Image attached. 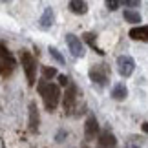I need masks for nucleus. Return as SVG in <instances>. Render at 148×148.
<instances>
[{"label":"nucleus","instance_id":"nucleus-1","mask_svg":"<svg viewBox=\"0 0 148 148\" xmlns=\"http://www.w3.org/2000/svg\"><path fill=\"white\" fill-rule=\"evenodd\" d=\"M37 90H38V93H40L42 99H44V106H46V110L53 112L55 108L59 106V101H60V90H59V86L48 82L46 79H42V81H38Z\"/></svg>","mask_w":148,"mask_h":148},{"label":"nucleus","instance_id":"nucleus-2","mask_svg":"<svg viewBox=\"0 0 148 148\" xmlns=\"http://www.w3.org/2000/svg\"><path fill=\"white\" fill-rule=\"evenodd\" d=\"M20 60H22L24 73H26V77H27V84H29V86H35V79H37V59L29 53V51L22 49L20 51Z\"/></svg>","mask_w":148,"mask_h":148},{"label":"nucleus","instance_id":"nucleus-3","mask_svg":"<svg viewBox=\"0 0 148 148\" xmlns=\"http://www.w3.org/2000/svg\"><path fill=\"white\" fill-rule=\"evenodd\" d=\"M88 75H90V81L93 84H97V86H101V88L108 84V71H106L104 64H93L90 68Z\"/></svg>","mask_w":148,"mask_h":148},{"label":"nucleus","instance_id":"nucleus-4","mask_svg":"<svg viewBox=\"0 0 148 148\" xmlns=\"http://www.w3.org/2000/svg\"><path fill=\"white\" fill-rule=\"evenodd\" d=\"M0 64H2V75L4 77H8L15 70V59L4 44H0Z\"/></svg>","mask_w":148,"mask_h":148},{"label":"nucleus","instance_id":"nucleus-5","mask_svg":"<svg viewBox=\"0 0 148 148\" xmlns=\"http://www.w3.org/2000/svg\"><path fill=\"white\" fill-rule=\"evenodd\" d=\"M135 70V60L130 55H121L117 59V71L121 77H130Z\"/></svg>","mask_w":148,"mask_h":148},{"label":"nucleus","instance_id":"nucleus-6","mask_svg":"<svg viewBox=\"0 0 148 148\" xmlns=\"http://www.w3.org/2000/svg\"><path fill=\"white\" fill-rule=\"evenodd\" d=\"M77 95H79V90L73 82H70V86L66 88V93H64V99H62V106H64L66 113H71L73 108H75V102H77Z\"/></svg>","mask_w":148,"mask_h":148},{"label":"nucleus","instance_id":"nucleus-7","mask_svg":"<svg viewBox=\"0 0 148 148\" xmlns=\"http://www.w3.org/2000/svg\"><path fill=\"white\" fill-rule=\"evenodd\" d=\"M66 44H68V48H70L73 57H77V59H82L84 57V46H82L79 37H75L73 33H66Z\"/></svg>","mask_w":148,"mask_h":148},{"label":"nucleus","instance_id":"nucleus-8","mask_svg":"<svg viewBox=\"0 0 148 148\" xmlns=\"http://www.w3.org/2000/svg\"><path fill=\"white\" fill-rule=\"evenodd\" d=\"M84 134H86V139H95V135L99 134V123L93 115H90L86 119V124H84Z\"/></svg>","mask_w":148,"mask_h":148},{"label":"nucleus","instance_id":"nucleus-9","mask_svg":"<svg viewBox=\"0 0 148 148\" xmlns=\"http://www.w3.org/2000/svg\"><path fill=\"white\" fill-rule=\"evenodd\" d=\"M53 20H55V15H53V9L51 8H46L44 9V13L40 16V20H38V26H40V29L48 31L51 26H53Z\"/></svg>","mask_w":148,"mask_h":148},{"label":"nucleus","instance_id":"nucleus-10","mask_svg":"<svg viewBox=\"0 0 148 148\" xmlns=\"http://www.w3.org/2000/svg\"><path fill=\"white\" fill-rule=\"evenodd\" d=\"M117 145V139L112 132H102L99 135V141H97V146L99 148H113Z\"/></svg>","mask_w":148,"mask_h":148},{"label":"nucleus","instance_id":"nucleus-11","mask_svg":"<svg viewBox=\"0 0 148 148\" xmlns=\"http://www.w3.org/2000/svg\"><path fill=\"white\" fill-rule=\"evenodd\" d=\"M130 38L134 40H143V42H148V26H135L130 29Z\"/></svg>","mask_w":148,"mask_h":148},{"label":"nucleus","instance_id":"nucleus-12","mask_svg":"<svg viewBox=\"0 0 148 148\" xmlns=\"http://www.w3.org/2000/svg\"><path fill=\"white\" fill-rule=\"evenodd\" d=\"M38 130V108L35 102L29 104V132L35 134Z\"/></svg>","mask_w":148,"mask_h":148},{"label":"nucleus","instance_id":"nucleus-13","mask_svg":"<svg viewBox=\"0 0 148 148\" xmlns=\"http://www.w3.org/2000/svg\"><path fill=\"white\" fill-rule=\"evenodd\" d=\"M70 11L75 15H86L88 13L86 0H70Z\"/></svg>","mask_w":148,"mask_h":148},{"label":"nucleus","instance_id":"nucleus-14","mask_svg":"<svg viewBox=\"0 0 148 148\" xmlns=\"http://www.w3.org/2000/svg\"><path fill=\"white\" fill-rule=\"evenodd\" d=\"M126 95H128V90H126V86H124L123 82L113 86V90H112V97L115 99V101H124V99H126Z\"/></svg>","mask_w":148,"mask_h":148},{"label":"nucleus","instance_id":"nucleus-15","mask_svg":"<svg viewBox=\"0 0 148 148\" xmlns=\"http://www.w3.org/2000/svg\"><path fill=\"white\" fill-rule=\"evenodd\" d=\"M123 16H124L126 22H130V24H139L141 22V15L137 13V11H134V9H126L123 13Z\"/></svg>","mask_w":148,"mask_h":148},{"label":"nucleus","instance_id":"nucleus-16","mask_svg":"<svg viewBox=\"0 0 148 148\" xmlns=\"http://www.w3.org/2000/svg\"><path fill=\"white\" fill-rule=\"evenodd\" d=\"M82 38H84V40H86V42L90 44V48H92V49H95L99 55H104V51H102V49L97 46V40H95V35H93V33H84V35H82Z\"/></svg>","mask_w":148,"mask_h":148},{"label":"nucleus","instance_id":"nucleus-17","mask_svg":"<svg viewBox=\"0 0 148 148\" xmlns=\"http://www.w3.org/2000/svg\"><path fill=\"white\" fill-rule=\"evenodd\" d=\"M42 75H44V79H53V77H59V73H57V68H53V66H42Z\"/></svg>","mask_w":148,"mask_h":148},{"label":"nucleus","instance_id":"nucleus-18","mask_svg":"<svg viewBox=\"0 0 148 148\" xmlns=\"http://www.w3.org/2000/svg\"><path fill=\"white\" fill-rule=\"evenodd\" d=\"M49 55H51V57H53V59H55L57 62H59V64H66V60H64V57H62V55H60V51H59V49H57V48H51V46H49Z\"/></svg>","mask_w":148,"mask_h":148},{"label":"nucleus","instance_id":"nucleus-19","mask_svg":"<svg viewBox=\"0 0 148 148\" xmlns=\"http://www.w3.org/2000/svg\"><path fill=\"white\" fill-rule=\"evenodd\" d=\"M124 8H137V5L141 4V0H119Z\"/></svg>","mask_w":148,"mask_h":148},{"label":"nucleus","instance_id":"nucleus-20","mask_svg":"<svg viewBox=\"0 0 148 148\" xmlns=\"http://www.w3.org/2000/svg\"><path fill=\"white\" fill-rule=\"evenodd\" d=\"M104 2H106V8L110 9V11H115L119 8V4H121L119 0H104Z\"/></svg>","mask_w":148,"mask_h":148},{"label":"nucleus","instance_id":"nucleus-21","mask_svg":"<svg viewBox=\"0 0 148 148\" xmlns=\"http://www.w3.org/2000/svg\"><path fill=\"white\" fill-rule=\"evenodd\" d=\"M59 84H60V86H70V79H68L66 75H59Z\"/></svg>","mask_w":148,"mask_h":148},{"label":"nucleus","instance_id":"nucleus-22","mask_svg":"<svg viewBox=\"0 0 148 148\" xmlns=\"http://www.w3.org/2000/svg\"><path fill=\"white\" fill-rule=\"evenodd\" d=\"M141 128H143L145 134H148V123H143V126H141Z\"/></svg>","mask_w":148,"mask_h":148},{"label":"nucleus","instance_id":"nucleus-23","mask_svg":"<svg viewBox=\"0 0 148 148\" xmlns=\"http://www.w3.org/2000/svg\"><path fill=\"white\" fill-rule=\"evenodd\" d=\"M62 137H64V132H60L59 135H57V141H62Z\"/></svg>","mask_w":148,"mask_h":148},{"label":"nucleus","instance_id":"nucleus-24","mask_svg":"<svg viewBox=\"0 0 148 148\" xmlns=\"http://www.w3.org/2000/svg\"><path fill=\"white\" fill-rule=\"evenodd\" d=\"M0 2H2V4H8V2H11V0H0Z\"/></svg>","mask_w":148,"mask_h":148},{"label":"nucleus","instance_id":"nucleus-25","mask_svg":"<svg viewBox=\"0 0 148 148\" xmlns=\"http://www.w3.org/2000/svg\"><path fill=\"white\" fill-rule=\"evenodd\" d=\"M0 75H2V64H0Z\"/></svg>","mask_w":148,"mask_h":148},{"label":"nucleus","instance_id":"nucleus-26","mask_svg":"<svg viewBox=\"0 0 148 148\" xmlns=\"http://www.w3.org/2000/svg\"><path fill=\"white\" fill-rule=\"evenodd\" d=\"M135 148H137V146H135Z\"/></svg>","mask_w":148,"mask_h":148}]
</instances>
